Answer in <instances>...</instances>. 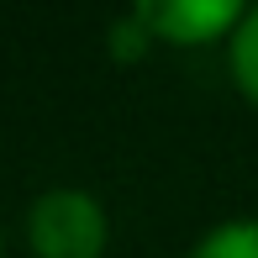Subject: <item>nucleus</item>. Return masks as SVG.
<instances>
[{
  "instance_id": "20e7f679",
  "label": "nucleus",
  "mask_w": 258,
  "mask_h": 258,
  "mask_svg": "<svg viewBox=\"0 0 258 258\" xmlns=\"http://www.w3.org/2000/svg\"><path fill=\"white\" fill-rule=\"evenodd\" d=\"M232 74H237L242 95L258 100V11H248L242 27L232 32Z\"/></svg>"
},
{
  "instance_id": "f257e3e1",
  "label": "nucleus",
  "mask_w": 258,
  "mask_h": 258,
  "mask_svg": "<svg viewBox=\"0 0 258 258\" xmlns=\"http://www.w3.org/2000/svg\"><path fill=\"white\" fill-rule=\"evenodd\" d=\"M27 237L37 258H100L105 211L85 190H48L27 211Z\"/></svg>"
},
{
  "instance_id": "f03ea898",
  "label": "nucleus",
  "mask_w": 258,
  "mask_h": 258,
  "mask_svg": "<svg viewBox=\"0 0 258 258\" xmlns=\"http://www.w3.org/2000/svg\"><path fill=\"white\" fill-rule=\"evenodd\" d=\"M248 11L232 6V0H169V6H143L137 21H143L153 37L169 42H211L221 32H237Z\"/></svg>"
},
{
  "instance_id": "7ed1b4c3",
  "label": "nucleus",
  "mask_w": 258,
  "mask_h": 258,
  "mask_svg": "<svg viewBox=\"0 0 258 258\" xmlns=\"http://www.w3.org/2000/svg\"><path fill=\"white\" fill-rule=\"evenodd\" d=\"M190 258H258V221H227L206 232Z\"/></svg>"
}]
</instances>
